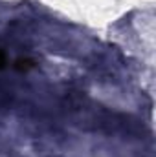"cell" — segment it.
Listing matches in <instances>:
<instances>
[{
	"label": "cell",
	"instance_id": "6da1fadb",
	"mask_svg": "<svg viewBox=\"0 0 156 157\" xmlns=\"http://www.w3.org/2000/svg\"><path fill=\"white\" fill-rule=\"evenodd\" d=\"M15 68H17L18 71H28V70L33 68V60H31V59H18V60L15 62Z\"/></svg>",
	"mask_w": 156,
	"mask_h": 157
},
{
	"label": "cell",
	"instance_id": "7a4b0ae2",
	"mask_svg": "<svg viewBox=\"0 0 156 157\" xmlns=\"http://www.w3.org/2000/svg\"><path fill=\"white\" fill-rule=\"evenodd\" d=\"M6 66V55H4V51H0V70Z\"/></svg>",
	"mask_w": 156,
	"mask_h": 157
}]
</instances>
